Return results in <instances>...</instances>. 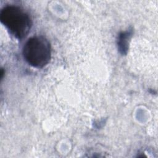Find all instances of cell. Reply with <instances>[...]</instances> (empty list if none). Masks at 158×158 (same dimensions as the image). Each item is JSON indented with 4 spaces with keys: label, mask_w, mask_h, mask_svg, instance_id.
<instances>
[{
    "label": "cell",
    "mask_w": 158,
    "mask_h": 158,
    "mask_svg": "<svg viewBox=\"0 0 158 158\" xmlns=\"http://www.w3.org/2000/svg\"><path fill=\"white\" fill-rule=\"evenodd\" d=\"M0 20L14 36L20 40L27 35L32 25L30 15L15 6L4 7L0 12Z\"/></svg>",
    "instance_id": "obj_1"
},
{
    "label": "cell",
    "mask_w": 158,
    "mask_h": 158,
    "mask_svg": "<svg viewBox=\"0 0 158 158\" xmlns=\"http://www.w3.org/2000/svg\"><path fill=\"white\" fill-rule=\"evenodd\" d=\"M51 55V45L48 40L43 36L30 38L23 48L25 60L31 66L42 68L48 64Z\"/></svg>",
    "instance_id": "obj_2"
}]
</instances>
